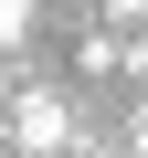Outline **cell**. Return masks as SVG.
Instances as JSON below:
<instances>
[{
  "label": "cell",
  "instance_id": "3",
  "mask_svg": "<svg viewBox=\"0 0 148 158\" xmlns=\"http://www.w3.org/2000/svg\"><path fill=\"white\" fill-rule=\"evenodd\" d=\"M106 11H116V21H148V0H106Z\"/></svg>",
  "mask_w": 148,
  "mask_h": 158
},
{
  "label": "cell",
  "instance_id": "1",
  "mask_svg": "<svg viewBox=\"0 0 148 158\" xmlns=\"http://www.w3.org/2000/svg\"><path fill=\"white\" fill-rule=\"evenodd\" d=\"M63 137H74V106L42 95V85H21L11 95V127H0V158H53Z\"/></svg>",
  "mask_w": 148,
  "mask_h": 158
},
{
  "label": "cell",
  "instance_id": "4",
  "mask_svg": "<svg viewBox=\"0 0 148 158\" xmlns=\"http://www.w3.org/2000/svg\"><path fill=\"white\" fill-rule=\"evenodd\" d=\"M0 106H11V63H0Z\"/></svg>",
  "mask_w": 148,
  "mask_h": 158
},
{
  "label": "cell",
  "instance_id": "2",
  "mask_svg": "<svg viewBox=\"0 0 148 158\" xmlns=\"http://www.w3.org/2000/svg\"><path fill=\"white\" fill-rule=\"evenodd\" d=\"M32 21H42V0H0V53H21V42H32Z\"/></svg>",
  "mask_w": 148,
  "mask_h": 158
}]
</instances>
